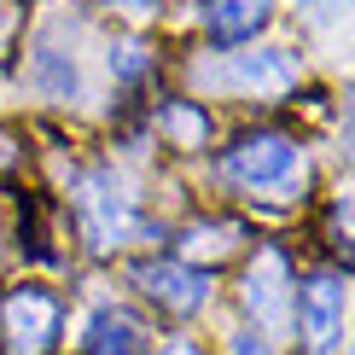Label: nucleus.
<instances>
[{
  "mask_svg": "<svg viewBox=\"0 0 355 355\" xmlns=\"http://www.w3.org/2000/svg\"><path fill=\"white\" fill-rule=\"evenodd\" d=\"M227 175L250 192H274V198H286L291 187L303 181V157L297 146H291L286 135H245L239 146H227Z\"/></svg>",
  "mask_w": 355,
  "mask_h": 355,
  "instance_id": "f257e3e1",
  "label": "nucleus"
},
{
  "mask_svg": "<svg viewBox=\"0 0 355 355\" xmlns=\"http://www.w3.org/2000/svg\"><path fill=\"white\" fill-rule=\"evenodd\" d=\"M245 309L257 315L262 332H297V286H291V262L279 245H262L245 268Z\"/></svg>",
  "mask_w": 355,
  "mask_h": 355,
  "instance_id": "f03ea898",
  "label": "nucleus"
},
{
  "mask_svg": "<svg viewBox=\"0 0 355 355\" xmlns=\"http://www.w3.org/2000/svg\"><path fill=\"white\" fill-rule=\"evenodd\" d=\"M297 338L309 355H338L344 344V286L338 274H309L297 291Z\"/></svg>",
  "mask_w": 355,
  "mask_h": 355,
  "instance_id": "7ed1b4c3",
  "label": "nucleus"
},
{
  "mask_svg": "<svg viewBox=\"0 0 355 355\" xmlns=\"http://www.w3.org/2000/svg\"><path fill=\"white\" fill-rule=\"evenodd\" d=\"M128 279H135V286H140L152 303L175 309V315H192V309H204V303H210V274H204V268H192V262H181V257L135 262V268H128Z\"/></svg>",
  "mask_w": 355,
  "mask_h": 355,
  "instance_id": "20e7f679",
  "label": "nucleus"
},
{
  "mask_svg": "<svg viewBox=\"0 0 355 355\" xmlns=\"http://www.w3.org/2000/svg\"><path fill=\"white\" fill-rule=\"evenodd\" d=\"M6 338L12 355H47L58 338V297L41 286H18L6 297Z\"/></svg>",
  "mask_w": 355,
  "mask_h": 355,
  "instance_id": "39448f33",
  "label": "nucleus"
},
{
  "mask_svg": "<svg viewBox=\"0 0 355 355\" xmlns=\"http://www.w3.org/2000/svg\"><path fill=\"white\" fill-rule=\"evenodd\" d=\"M82 216H87L94 245H123L128 233H135V198H128V192L116 187L111 175L87 181V192H82Z\"/></svg>",
  "mask_w": 355,
  "mask_h": 355,
  "instance_id": "423d86ee",
  "label": "nucleus"
},
{
  "mask_svg": "<svg viewBox=\"0 0 355 355\" xmlns=\"http://www.w3.org/2000/svg\"><path fill=\"white\" fill-rule=\"evenodd\" d=\"M233 82L245 94H286L297 87V58L286 47H257V53H239L233 58Z\"/></svg>",
  "mask_w": 355,
  "mask_h": 355,
  "instance_id": "0eeeda50",
  "label": "nucleus"
},
{
  "mask_svg": "<svg viewBox=\"0 0 355 355\" xmlns=\"http://www.w3.org/2000/svg\"><path fill=\"white\" fill-rule=\"evenodd\" d=\"M268 24V0H204V29L210 41L233 47V41H250Z\"/></svg>",
  "mask_w": 355,
  "mask_h": 355,
  "instance_id": "6e6552de",
  "label": "nucleus"
},
{
  "mask_svg": "<svg viewBox=\"0 0 355 355\" xmlns=\"http://www.w3.org/2000/svg\"><path fill=\"white\" fill-rule=\"evenodd\" d=\"M87 344L94 355H140V320H128L123 309H99L94 320H87Z\"/></svg>",
  "mask_w": 355,
  "mask_h": 355,
  "instance_id": "1a4fd4ad",
  "label": "nucleus"
},
{
  "mask_svg": "<svg viewBox=\"0 0 355 355\" xmlns=\"http://www.w3.org/2000/svg\"><path fill=\"white\" fill-rule=\"evenodd\" d=\"M157 123H164V135L181 146V152H198L204 140H210V116H204L198 105H187V99H175V105H164V116H157Z\"/></svg>",
  "mask_w": 355,
  "mask_h": 355,
  "instance_id": "9d476101",
  "label": "nucleus"
},
{
  "mask_svg": "<svg viewBox=\"0 0 355 355\" xmlns=\"http://www.w3.org/2000/svg\"><path fill=\"white\" fill-rule=\"evenodd\" d=\"M35 87L47 99H76V64H70L58 47H41L35 53Z\"/></svg>",
  "mask_w": 355,
  "mask_h": 355,
  "instance_id": "9b49d317",
  "label": "nucleus"
},
{
  "mask_svg": "<svg viewBox=\"0 0 355 355\" xmlns=\"http://www.w3.org/2000/svg\"><path fill=\"white\" fill-rule=\"evenodd\" d=\"M227 245H233V227H192L187 239H181V262H198V257H227Z\"/></svg>",
  "mask_w": 355,
  "mask_h": 355,
  "instance_id": "f8f14e48",
  "label": "nucleus"
},
{
  "mask_svg": "<svg viewBox=\"0 0 355 355\" xmlns=\"http://www.w3.org/2000/svg\"><path fill=\"white\" fill-rule=\"evenodd\" d=\"M332 239H338V250L355 262V192H344V198L332 204Z\"/></svg>",
  "mask_w": 355,
  "mask_h": 355,
  "instance_id": "ddd939ff",
  "label": "nucleus"
},
{
  "mask_svg": "<svg viewBox=\"0 0 355 355\" xmlns=\"http://www.w3.org/2000/svg\"><path fill=\"white\" fill-rule=\"evenodd\" d=\"M111 70H123V76H140V70H146V47H140V41L116 47V53H111Z\"/></svg>",
  "mask_w": 355,
  "mask_h": 355,
  "instance_id": "4468645a",
  "label": "nucleus"
},
{
  "mask_svg": "<svg viewBox=\"0 0 355 355\" xmlns=\"http://www.w3.org/2000/svg\"><path fill=\"white\" fill-rule=\"evenodd\" d=\"M227 355H274V344H268V338H262V332H233Z\"/></svg>",
  "mask_w": 355,
  "mask_h": 355,
  "instance_id": "2eb2a0df",
  "label": "nucleus"
},
{
  "mask_svg": "<svg viewBox=\"0 0 355 355\" xmlns=\"http://www.w3.org/2000/svg\"><path fill=\"white\" fill-rule=\"evenodd\" d=\"M349 6H355V0H303V12L315 24H327V18H338V12H349Z\"/></svg>",
  "mask_w": 355,
  "mask_h": 355,
  "instance_id": "dca6fc26",
  "label": "nucleus"
},
{
  "mask_svg": "<svg viewBox=\"0 0 355 355\" xmlns=\"http://www.w3.org/2000/svg\"><path fill=\"white\" fill-rule=\"evenodd\" d=\"M123 12H135V18H146V12H152V0H123Z\"/></svg>",
  "mask_w": 355,
  "mask_h": 355,
  "instance_id": "f3484780",
  "label": "nucleus"
},
{
  "mask_svg": "<svg viewBox=\"0 0 355 355\" xmlns=\"http://www.w3.org/2000/svg\"><path fill=\"white\" fill-rule=\"evenodd\" d=\"M164 355H198V349H192V344H181V338H175V344H169Z\"/></svg>",
  "mask_w": 355,
  "mask_h": 355,
  "instance_id": "a211bd4d",
  "label": "nucleus"
},
{
  "mask_svg": "<svg viewBox=\"0 0 355 355\" xmlns=\"http://www.w3.org/2000/svg\"><path fill=\"white\" fill-rule=\"evenodd\" d=\"M349 355H355V338H349Z\"/></svg>",
  "mask_w": 355,
  "mask_h": 355,
  "instance_id": "6ab92c4d",
  "label": "nucleus"
}]
</instances>
